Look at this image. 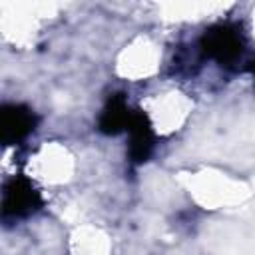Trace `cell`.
I'll return each instance as SVG.
<instances>
[{"mask_svg":"<svg viewBox=\"0 0 255 255\" xmlns=\"http://www.w3.org/2000/svg\"><path fill=\"white\" fill-rule=\"evenodd\" d=\"M201 52L219 64H233L243 54V36L231 24H215L199 40Z\"/></svg>","mask_w":255,"mask_h":255,"instance_id":"cell-1","label":"cell"},{"mask_svg":"<svg viewBox=\"0 0 255 255\" xmlns=\"http://www.w3.org/2000/svg\"><path fill=\"white\" fill-rule=\"evenodd\" d=\"M42 197L32 185L30 179L24 175H14L4 185V197H2V215L4 219H20L36 209H40Z\"/></svg>","mask_w":255,"mask_h":255,"instance_id":"cell-2","label":"cell"},{"mask_svg":"<svg viewBox=\"0 0 255 255\" xmlns=\"http://www.w3.org/2000/svg\"><path fill=\"white\" fill-rule=\"evenodd\" d=\"M36 114L22 104H6L0 112V131L6 145L24 141L36 128Z\"/></svg>","mask_w":255,"mask_h":255,"instance_id":"cell-3","label":"cell"},{"mask_svg":"<svg viewBox=\"0 0 255 255\" xmlns=\"http://www.w3.org/2000/svg\"><path fill=\"white\" fill-rule=\"evenodd\" d=\"M128 133H129L128 155H129L131 163L147 161L153 151V129H151L149 118L143 112L133 110L129 126H128Z\"/></svg>","mask_w":255,"mask_h":255,"instance_id":"cell-4","label":"cell"},{"mask_svg":"<svg viewBox=\"0 0 255 255\" xmlns=\"http://www.w3.org/2000/svg\"><path fill=\"white\" fill-rule=\"evenodd\" d=\"M131 110L128 106V100L124 94H114L106 102L100 120H98V129L106 135H118L122 131H128L129 120H131Z\"/></svg>","mask_w":255,"mask_h":255,"instance_id":"cell-5","label":"cell"},{"mask_svg":"<svg viewBox=\"0 0 255 255\" xmlns=\"http://www.w3.org/2000/svg\"><path fill=\"white\" fill-rule=\"evenodd\" d=\"M253 74H255V68H253Z\"/></svg>","mask_w":255,"mask_h":255,"instance_id":"cell-6","label":"cell"}]
</instances>
